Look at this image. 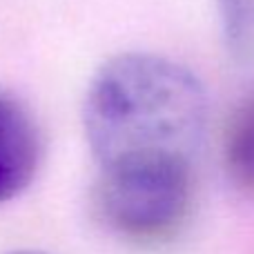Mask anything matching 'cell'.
I'll list each match as a JSON object with an SVG mask.
<instances>
[{
  "label": "cell",
  "mask_w": 254,
  "mask_h": 254,
  "mask_svg": "<svg viewBox=\"0 0 254 254\" xmlns=\"http://www.w3.org/2000/svg\"><path fill=\"white\" fill-rule=\"evenodd\" d=\"M207 123L201 80L156 54H121L96 69L83 127L101 170L192 165Z\"/></svg>",
  "instance_id": "obj_1"
},
{
  "label": "cell",
  "mask_w": 254,
  "mask_h": 254,
  "mask_svg": "<svg viewBox=\"0 0 254 254\" xmlns=\"http://www.w3.org/2000/svg\"><path fill=\"white\" fill-rule=\"evenodd\" d=\"M194 203L192 165H134L101 170L94 207L98 221L121 241L158 248L188 225Z\"/></svg>",
  "instance_id": "obj_2"
},
{
  "label": "cell",
  "mask_w": 254,
  "mask_h": 254,
  "mask_svg": "<svg viewBox=\"0 0 254 254\" xmlns=\"http://www.w3.org/2000/svg\"><path fill=\"white\" fill-rule=\"evenodd\" d=\"M43 138L29 107L0 89V205L20 196L36 179Z\"/></svg>",
  "instance_id": "obj_3"
},
{
  "label": "cell",
  "mask_w": 254,
  "mask_h": 254,
  "mask_svg": "<svg viewBox=\"0 0 254 254\" xmlns=\"http://www.w3.org/2000/svg\"><path fill=\"white\" fill-rule=\"evenodd\" d=\"M223 163L230 181L254 196V92L248 94L230 116L223 140Z\"/></svg>",
  "instance_id": "obj_4"
},
{
  "label": "cell",
  "mask_w": 254,
  "mask_h": 254,
  "mask_svg": "<svg viewBox=\"0 0 254 254\" xmlns=\"http://www.w3.org/2000/svg\"><path fill=\"white\" fill-rule=\"evenodd\" d=\"M221 38L237 63L254 61V0H214Z\"/></svg>",
  "instance_id": "obj_5"
},
{
  "label": "cell",
  "mask_w": 254,
  "mask_h": 254,
  "mask_svg": "<svg viewBox=\"0 0 254 254\" xmlns=\"http://www.w3.org/2000/svg\"><path fill=\"white\" fill-rule=\"evenodd\" d=\"M9 254H45V252H38V250H16V252H9Z\"/></svg>",
  "instance_id": "obj_6"
}]
</instances>
